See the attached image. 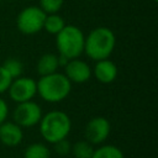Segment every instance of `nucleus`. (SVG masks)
Returning <instances> with one entry per match:
<instances>
[{"mask_svg":"<svg viewBox=\"0 0 158 158\" xmlns=\"http://www.w3.org/2000/svg\"><path fill=\"white\" fill-rule=\"evenodd\" d=\"M10 99L17 104L32 100V98L37 94V84L32 78L19 77L12 79L9 89Z\"/></svg>","mask_w":158,"mask_h":158,"instance_id":"obj_7","label":"nucleus"},{"mask_svg":"<svg viewBox=\"0 0 158 158\" xmlns=\"http://www.w3.org/2000/svg\"><path fill=\"white\" fill-rule=\"evenodd\" d=\"M91 73H94L95 78L100 83L110 84L117 77V67L109 58L107 59H101V60L96 62V64H95L94 69L91 70Z\"/></svg>","mask_w":158,"mask_h":158,"instance_id":"obj_11","label":"nucleus"},{"mask_svg":"<svg viewBox=\"0 0 158 158\" xmlns=\"http://www.w3.org/2000/svg\"><path fill=\"white\" fill-rule=\"evenodd\" d=\"M153 1H156V2H157V1H158V0H153Z\"/></svg>","mask_w":158,"mask_h":158,"instance_id":"obj_22","label":"nucleus"},{"mask_svg":"<svg viewBox=\"0 0 158 158\" xmlns=\"http://www.w3.org/2000/svg\"><path fill=\"white\" fill-rule=\"evenodd\" d=\"M91 158H125L122 151L112 144H105L94 149Z\"/></svg>","mask_w":158,"mask_h":158,"instance_id":"obj_14","label":"nucleus"},{"mask_svg":"<svg viewBox=\"0 0 158 158\" xmlns=\"http://www.w3.org/2000/svg\"><path fill=\"white\" fill-rule=\"evenodd\" d=\"M12 81V78L9 75V73L4 69L2 65H0V94L7 91L10 84Z\"/></svg>","mask_w":158,"mask_h":158,"instance_id":"obj_19","label":"nucleus"},{"mask_svg":"<svg viewBox=\"0 0 158 158\" xmlns=\"http://www.w3.org/2000/svg\"><path fill=\"white\" fill-rule=\"evenodd\" d=\"M64 75L69 79L70 83L83 84L88 81L91 77V68L89 64L81 59H70L64 65Z\"/></svg>","mask_w":158,"mask_h":158,"instance_id":"obj_9","label":"nucleus"},{"mask_svg":"<svg viewBox=\"0 0 158 158\" xmlns=\"http://www.w3.org/2000/svg\"><path fill=\"white\" fill-rule=\"evenodd\" d=\"M54 144V151L59 154V156H67L69 152H70V149H72V146H70V143L64 138V139H60V141H58V142H56V143H53Z\"/></svg>","mask_w":158,"mask_h":158,"instance_id":"obj_20","label":"nucleus"},{"mask_svg":"<svg viewBox=\"0 0 158 158\" xmlns=\"http://www.w3.org/2000/svg\"><path fill=\"white\" fill-rule=\"evenodd\" d=\"M70 151L73 152V156L75 158H91L94 148L93 144L88 141H78L73 144Z\"/></svg>","mask_w":158,"mask_h":158,"instance_id":"obj_16","label":"nucleus"},{"mask_svg":"<svg viewBox=\"0 0 158 158\" xmlns=\"http://www.w3.org/2000/svg\"><path fill=\"white\" fill-rule=\"evenodd\" d=\"M41 106L32 100L20 102L14 110V122L20 127H32L41 121Z\"/></svg>","mask_w":158,"mask_h":158,"instance_id":"obj_6","label":"nucleus"},{"mask_svg":"<svg viewBox=\"0 0 158 158\" xmlns=\"http://www.w3.org/2000/svg\"><path fill=\"white\" fill-rule=\"evenodd\" d=\"M116 37L112 30L109 27H96L86 37L84 42L85 54L98 62L101 59H107L115 48Z\"/></svg>","mask_w":158,"mask_h":158,"instance_id":"obj_1","label":"nucleus"},{"mask_svg":"<svg viewBox=\"0 0 158 158\" xmlns=\"http://www.w3.org/2000/svg\"><path fill=\"white\" fill-rule=\"evenodd\" d=\"M72 128V121L69 116L59 110H53L47 112L41 117L40 131L44 141L49 143H56L60 139L67 138Z\"/></svg>","mask_w":158,"mask_h":158,"instance_id":"obj_3","label":"nucleus"},{"mask_svg":"<svg viewBox=\"0 0 158 158\" xmlns=\"http://www.w3.org/2000/svg\"><path fill=\"white\" fill-rule=\"evenodd\" d=\"M37 84V93L47 102H59L64 100L70 90L72 83L63 73H52L40 78Z\"/></svg>","mask_w":158,"mask_h":158,"instance_id":"obj_2","label":"nucleus"},{"mask_svg":"<svg viewBox=\"0 0 158 158\" xmlns=\"http://www.w3.org/2000/svg\"><path fill=\"white\" fill-rule=\"evenodd\" d=\"M23 156L25 158H49L51 152L43 143H32L26 147Z\"/></svg>","mask_w":158,"mask_h":158,"instance_id":"obj_15","label":"nucleus"},{"mask_svg":"<svg viewBox=\"0 0 158 158\" xmlns=\"http://www.w3.org/2000/svg\"><path fill=\"white\" fill-rule=\"evenodd\" d=\"M110 122L107 118L98 116L91 118L85 127V138L91 144H100L110 135Z\"/></svg>","mask_w":158,"mask_h":158,"instance_id":"obj_8","label":"nucleus"},{"mask_svg":"<svg viewBox=\"0 0 158 158\" xmlns=\"http://www.w3.org/2000/svg\"><path fill=\"white\" fill-rule=\"evenodd\" d=\"M65 26L64 20L62 16H59L58 14H49L46 15L44 19V23H43V28L51 33V35H57L63 27Z\"/></svg>","mask_w":158,"mask_h":158,"instance_id":"obj_13","label":"nucleus"},{"mask_svg":"<svg viewBox=\"0 0 158 158\" xmlns=\"http://www.w3.org/2000/svg\"><path fill=\"white\" fill-rule=\"evenodd\" d=\"M85 36L83 31L74 25H65L56 35V46L59 56L68 60L79 58L84 53Z\"/></svg>","mask_w":158,"mask_h":158,"instance_id":"obj_4","label":"nucleus"},{"mask_svg":"<svg viewBox=\"0 0 158 158\" xmlns=\"http://www.w3.org/2000/svg\"><path fill=\"white\" fill-rule=\"evenodd\" d=\"M23 138L22 128L15 122H2L0 125V141L7 147H16Z\"/></svg>","mask_w":158,"mask_h":158,"instance_id":"obj_10","label":"nucleus"},{"mask_svg":"<svg viewBox=\"0 0 158 158\" xmlns=\"http://www.w3.org/2000/svg\"><path fill=\"white\" fill-rule=\"evenodd\" d=\"M2 67H4V69L9 73V75H10L12 79L21 77V74H22V68H23V65H22V63H21L19 59H16V58H9V59H6V60L4 62V64H2Z\"/></svg>","mask_w":158,"mask_h":158,"instance_id":"obj_17","label":"nucleus"},{"mask_svg":"<svg viewBox=\"0 0 158 158\" xmlns=\"http://www.w3.org/2000/svg\"><path fill=\"white\" fill-rule=\"evenodd\" d=\"M7 115H9V107H7V104L4 99L0 98V125L2 122L6 121L7 118Z\"/></svg>","mask_w":158,"mask_h":158,"instance_id":"obj_21","label":"nucleus"},{"mask_svg":"<svg viewBox=\"0 0 158 158\" xmlns=\"http://www.w3.org/2000/svg\"><path fill=\"white\" fill-rule=\"evenodd\" d=\"M46 15L40 6H27L19 14L16 26L23 35H35L43 28Z\"/></svg>","mask_w":158,"mask_h":158,"instance_id":"obj_5","label":"nucleus"},{"mask_svg":"<svg viewBox=\"0 0 158 158\" xmlns=\"http://www.w3.org/2000/svg\"><path fill=\"white\" fill-rule=\"evenodd\" d=\"M58 68H59V58L54 53H46L37 62V73L41 77L56 73Z\"/></svg>","mask_w":158,"mask_h":158,"instance_id":"obj_12","label":"nucleus"},{"mask_svg":"<svg viewBox=\"0 0 158 158\" xmlns=\"http://www.w3.org/2000/svg\"><path fill=\"white\" fill-rule=\"evenodd\" d=\"M64 0H40V7L47 14H57L62 6Z\"/></svg>","mask_w":158,"mask_h":158,"instance_id":"obj_18","label":"nucleus"}]
</instances>
